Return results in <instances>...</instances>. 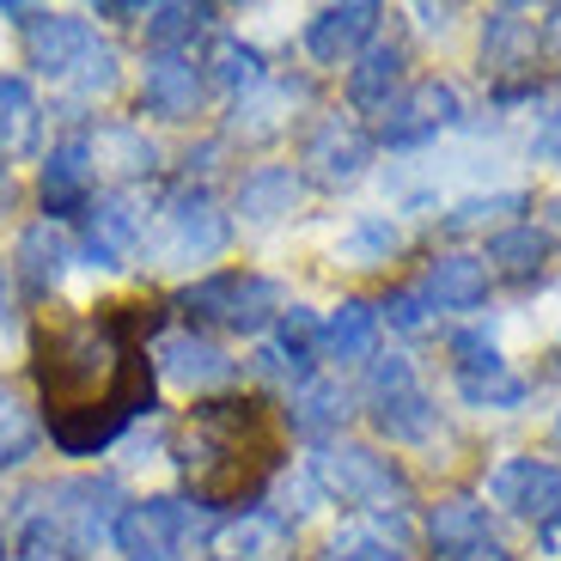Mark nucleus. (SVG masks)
I'll return each instance as SVG.
<instances>
[{
  "label": "nucleus",
  "instance_id": "nucleus-1",
  "mask_svg": "<svg viewBox=\"0 0 561 561\" xmlns=\"http://www.w3.org/2000/svg\"><path fill=\"white\" fill-rule=\"evenodd\" d=\"M37 391L61 451H99L123 434L135 409L153 403V373L135 348V311L43 318L31 336Z\"/></svg>",
  "mask_w": 561,
  "mask_h": 561
},
{
  "label": "nucleus",
  "instance_id": "nucleus-2",
  "mask_svg": "<svg viewBox=\"0 0 561 561\" xmlns=\"http://www.w3.org/2000/svg\"><path fill=\"white\" fill-rule=\"evenodd\" d=\"M183 477L196 489V501L208 506H239L275 470V427H268L263 403L251 397H220V403L190 409L178 434Z\"/></svg>",
  "mask_w": 561,
  "mask_h": 561
},
{
  "label": "nucleus",
  "instance_id": "nucleus-3",
  "mask_svg": "<svg viewBox=\"0 0 561 561\" xmlns=\"http://www.w3.org/2000/svg\"><path fill=\"white\" fill-rule=\"evenodd\" d=\"M318 482L336 494V501L366 506V513H403L409 506L403 470H397L391 458H379V451H366V446H323L318 451Z\"/></svg>",
  "mask_w": 561,
  "mask_h": 561
},
{
  "label": "nucleus",
  "instance_id": "nucleus-4",
  "mask_svg": "<svg viewBox=\"0 0 561 561\" xmlns=\"http://www.w3.org/2000/svg\"><path fill=\"white\" fill-rule=\"evenodd\" d=\"M183 311L202 318V323H220V330L251 336V330H263V323L280 311V287L263 280V275H244V268H226V275L196 280V287L183 294Z\"/></svg>",
  "mask_w": 561,
  "mask_h": 561
},
{
  "label": "nucleus",
  "instance_id": "nucleus-5",
  "mask_svg": "<svg viewBox=\"0 0 561 561\" xmlns=\"http://www.w3.org/2000/svg\"><path fill=\"white\" fill-rule=\"evenodd\" d=\"M366 397H373V427L385 439H427L434 434V403L415 385L409 360H373V379H366Z\"/></svg>",
  "mask_w": 561,
  "mask_h": 561
},
{
  "label": "nucleus",
  "instance_id": "nucleus-6",
  "mask_svg": "<svg viewBox=\"0 0 561 561\" xmlns=\"http://www.w3.org/2000/svg\"><path fill=\"white\" fill-rule=\"evenodd\" d=\"M226 251V220L208 190H178L159 214V256L165 263H208Z\"/></svg>",
  "mask_w": 561,
  "mask_h": 561
},
{
  "label": "nucleus",
  "instance_id": "nucleus-7",
  "mask_svg": "<svg viewBox=\"0 0 561 561\" xmlns=\"http://www.w3.org/2000/svg\"><path fill=\"white\" fill-rule=\"evenodd\" d=\"M56 525L73 549H99L104 537H116V525H123V494H116V482H99V477L61 482L56 489Z\"/></svg>",
  "mask_w": 561,
  "mask_h": 561
},
{
  "label": "nucleus",
  "instance_id": "nucleus-8",
  "mask_svg": "<svg viewBox=\"0 0 561 561\" xmlns=\"http://www.w3.org/2000/svg\"><path fill=\"white\" fill-rule=\"evenodd\" d=\"M366 159H373V140H366V128L348 123V116H323V123L306 135V171H311V183H323V190L354 183Z\"/></svg>",
  "mask_w": 561,
  "mask_h": 561
},
{
  "label": "nucleus",
  "instance_id": "nucleus-9",
  "mask_svg": "<svg viewBox=\"0 0 561 561\" xmlns=\"http://www.w3.org/2000/svg\"><path fill=\"white\" fill-rule=\"evenodd\" d=\"M140 239H147V208H140V196H104L99 208L85 214V256L99 268H128Z\"/></svg>",
  "mask_w": 561,
  "mask_h": 561
},
{
  "label": "nucleus",
  "instance_id": "nucleus-10",
  "mask_svg": "<svg viewBox=\"0 0 561 561\" xmlns=\"http://www.w3.org/2000/svg\"><path fill=\"white\" fill-rule=\"evenodd\" d=\"M183 537H190V513L178 501L128 506L123 525H116V543H123L128 561H178Z\"/></svg>",
  "mask_w": 561,
  "mask_h": 561
},
{
  "label": "nucleus",
  "instance_id": "nucleus-11",
  "mask_svg": "<svg viewBox=\"0 0 561 561\" xmlns=\"http://www.w3.org/2000/svg\"><path fill=\"white\" fill-rule=\"evenodd\" d=\"M489 494L525 519H561V470L556 463H537V458H506L501 470L489 477Z\"/></svg>",
  "mask_w": 561,
  "mask_h": 561
},
{
  "label": "nucleus",
  "instance_id": "nucleus-12",
  "mask_svg": "<svg viewBox=\"0 0 561 561\" xmlns=\"http://www.w3.org/2000/svg\"><path fill=\"white\" fill-rule=\"evenodd\" d=\"M446 123H458V92L446 80H421L385 111V140L391 147H415V140L439 135Z\"/></svg>",
  "mask_w": 561,
  "mask_h": 561
},
{
  "label": "nucleus",
  "instance_id": "nucleus-13",
  "mask_svg": "<svg viewBox=\"0 0 561 561\" xmlns=\"http://www.w3.org/2000/svg\"><path fill=\"white\" fill-rule=\"evenodd\" d=\"M379 7L373 0H348V7H323L318 19L306 25V49L318 61H348V56H360L366 49V37L379 31Z\"/></svg>",
  "mask_w": 561,
  "mask_h": 561
},
{
  "label": "nucleus",
  "instance_id": "nucleus-14",
  "mask_svg": "<svg viewBox=\"0 0 561 561\" xmlns=\"http://www.w3.org/2000/svg\"><path fill=\"white\" fill-rule=\"evenodd\" d=\"M214 556L220 561H287L294 556V531L275 513H239L214 531Z\"/></svg>",
  "mask_w": 561,
  "mask_h": 561
},
{
  "label": "nucleus",
  "instance_id": "nucleus-15",
  "mask_svg": "<svg viewBox=\"0 0 561 561\" xmlns=\"http://www.w3.org/2000/svg\"><path fill=\"white\" fill-rule=\"evenodd\" d=\"M196 99H202V73L196 61H183L178 49L171 56H153L147 61V80H140V104L165 123H183V116H196Z\"/></svg>",
  "mask_w": 561,
  "mask_h": 561
},
{
  "label": "nucleus",
  "instance_id": "nucleus-16",
  "mask_svg": "<svg viewBox=\"0 0 561 561\" xmlns=\"http://www.w3.org/2000/svg\"><path fill=\"white\" fill-rule=\"evenodd\" d=\"M159 366H165V379H178L183 391H214V385L232 379V360L208 336H196V330H178V336L159 342Z\"/></svg>",
  "mask_w": 561,
  "mask_h": 561
},
{
  "label": "nucleus",
  "instance_id": "nucleus-17",
  "mask_svg": "<svg viewBox=\"0 0 561 561\" xmlns=\"http://www.w3.org/2000/svg\"><path fill=\"white\" fill-rule=\"evenodd\" d=\"M348 99H354V111H391L403 99V49L397 43L360 49V68L348 73Z\"/></svg>",
  "mask_w": 561,
  "mask_h": 561
},
{
  "label": "nucleus",
  "instance_id": "nucleus-18",
  "mask_svg": "<svg viewBox=\"0 0 561 561\" xmlns=\"http://www.w3.org/2000/svg\"><path fill=\"white\" fill-rule=\"evenodd\" d=\"M92 196V147L85 140H61L49 165H43V208L49 214H73Z\"/></svg>",
  "mask_w": 561,
  "mask_h": 561
},
{
  "label": "nucleus",
  "instance_id": "nucleus-19",
  "mask_svg": "<svg viewBox=\"0 0 561 561\" xmlns=\"http://www.w3.org/2000/svg\"><path fill=\"white\" fill-rule=\"evenodd\" d=\"M19 275H25L31 299H49V287L68 275V232L56 220L25 226V239H19Z\"/></svg>",
  "mask_w": 561,
  "mask_h": 561
},
{
  "label": "nucleus",
  "instance_id": "nucleus-20",
  "mask_svg": "<svg viewBox=\"0 0 561 561\" xmlns=\"http://www.w3.org/2000/svg\"><path fill=\"white\" fill-rule=\"evenodd\" d=\"M85 49H92V31H85L80 19L31 13V61H37L43 73H73Z\"/></svg>",
  "mask_w": 561,
  "mask_h": 561
},
{
  "label": "nucleus",
  "instance_id": "nucleus-21",
  "mask_svg": "<svg viewBox=\"0 0 561 561\" xmlns=\"http://www.w3.org/2000/svg\"><path fill=\"white\" fill-rule=\"evenodd\" d=\"M537 49V31L531 19L519 13V7H501V13H489V31H482V68L489 73H513L525 68Z\"/></svg>",
  "mask_w": 561,
  "mask_h": 561
},
{
  "label": "nucleus",
  "instance_id": "nucleus-22",
  "mask_svg": "<svg viewBox=\"0 0 561 561\" xmlns=\"http://www.w3.org/2000/svg\"><path fill=\"white\" fill-rule=\"evenodd\" d=\"M427 299L446 311H470L489 299V268L477 263V256H439L434 268H427Z\"/></svg>",
  "mask_w": 561,
  "mask_h": 561
},
{
  "label": "nucleus",
  "instance_id": "nucleus-23",
  "mask_svg": "<svg viewBox=\"0 0 561 561\" xmlns=\"http://www.w3.org/2000/svg\"><path fill=\"white\" fill-rule=\"evenodd\" d=\"M294 208H299V178L287 165H263V171H251V178H244L239 214L251 226H268V220H280V214H294Z\"/></svg>",
  "mask_w": 561,
  "mask_h": 561
},
{
  "label": "nucleus",
  "instance_id": "nucleus-24",
  "mask_svg": "<svg viewBox=\"0 0 561 561\" xmlns=\"http://www.w3.org/2000/svg\"><path fill=\"white\" fill-rule=\"evenodd\" d=\"M37 92H31L19 73H0V159H19L31 153L37 140Z\"/></svg>",
  "mask_w": 561,
  "mask_h": 561
},
{
  "label": "nucleus",
  "instance_id": "nucleus-25",
  "mask_svg": "<svg viewBox=\"0 0 561 561\" xmlns=\"http://www.w3.org/2000/svg\"><path fill=\"white\" fill-rule=\"evenodd\" d=\"M287 415H294L299 434L323 439L330 427H342V421H348V391H342L336 379H306L294 391V409H287Z\"/></svg>",
  "mask_w": 561,
  "mask_h": 561
},
{
  "label": "nucleus",
  "instance_id": "nucleus-26",
  "mask_svg": "<svg viewBox=\"0 0 561 561\" xmlns=\"http://www.w3.org/2000/svg\"><path fill=\"white\" fill-rule=\"evenodd\" d=\"M373 336H379V311L348 299L336 318L323 323V354H330V360H366V354H373Z\"/></svg>",
  "mask_w": 561,
  "mask_h": 561
},
{
  "label": "nucleus",
  "instance_id": "nucleus-27",
  "mask_svg": "<svg viewBox=\"0 0 561 561\" xmlns=\"http://www.w3.org/2000/svg\"><path fill=\"white\" fill-rule=\"evenodd\" d=\"M543 256H549V239L537 232V226H506V232H494V244H489V263L501 268V275H513V280H531L537 268H543Z\"/></svg>",
  "mask_w": 561,
  "mask_h": 561
},
{
  "label": "nucleus",
  "instance_id": "nucleus-28",
  "mask_svg": "<svg viewBox=\"0 0 561 561\" xmlns=\"http://www.w3.org/2000/svg\"><path fill=\"white\" fill-rule=\"evenodd\" d=\"M458 391H463V403H477V409H519L525 403V379L506 373L501 360L477 366V373H458Z\"/></svg>",
  "mask_w": 561,
  "mask_h": 561
},
{
  "label": "nucleus",
  "instance_id": "nucleus-29",
  "mask_svg": "<svg viewBox=\"0 0 561 561\" xmlns=\"http://www.w3.org/2000/svg\"><path fill=\"white\" fill-rule=\"evenodd\" d=\"M427 537H434V556H446V549H458V543L489 537V513H482L477 501H446V506H434Z\"/></svg>",
  "mask_w": 561,
  "mask_h": 561
},
{
  "label": "nucleus",
  "instance_id": "nucleus-30",
  "mask_svg": "<svg viewBox=\"0 0 561 561\" xmlns=\"http://www.w3.org/2000/svg\"><path fill=\"white\" fill-rule=\"evenodd\" d=\"M208 73L220 85H263V56H256L251 43H239V37H220L208 49Z\"/></svg>",
  "mask_w": 561,
  "mask_h": 561
},
{
  "label": "nucleus",
  "instance_id": "nucleus-31",
  "mask_svg": "<svg viewBox=\"0 0 561 561\" xmlns=\"http://www.w3.org/2000/svg\"><path fill=\"white\" fill-rule=\"evenodd\" d=\"M214 19V7H153V13H147V37L159 43V56H171V43H183V37H196L202 25H208Z\"/></svg>",
  "mask_w": 561,
  "mask_h": 561
},
{
  "label": "nucleus",
  "instance_id": "nucleus-32",
  "mask_svg": "<svg viewBox=\"0 0 561 561\" xmlns=\"http://www.w3.org/2000/svg\"><path fill=\"white\" fill-rule=\"evenodd\" d=\"M506 214H525V196L519 190H501V196H470L446 214V232H477L489 220H506Z\"/></svg>",
  "mask_w": 561,
  "mask_h": 561
},
{
  "label": "nucleus",
  "instance_id": "nucleus-33",
  "mask_svg": "<svg viewBox=\"0 0 561 561\" xmlns=\"http://www.w3.org/2000/svg\"><path fill=\"white\" fill-rule=\"evenodd\" d=\"M311 342H323V323L311 318L306 306H294V311H280V360L294 366L299 379H306V354H311Z\"/></svg>",
  "mask_w": 561,
  "mask_h": 561
},
{
  "label": "nucleus",
  "instance_id": "nucleus-34",
  "mask_svg": "<svg viewBox=\"0 0 561 561\" xmlns=\"http://www.w3.org/2000/svg\"><path fill=\"white\" fill-rule=\"evenodd\" d=\"M391 251H397L391 220H360L348 239H342V256H348V263H391Z\"/></svg>",
  "mask_w": 561,
  "mask_h": 561
},
{
  "label": "nucleus",
  "instance_id": "nucleus-35",
  "mask_svg": "<svg viewBox=\"0 0 561 561\" xmlns=\"http://www.w3.org/2000/svg\"><path fill=\"white\" fill-rule=\"evenodd\" d=\"M31 439H37V421L19 409L13 391H0V463H19L31 451Z\"/></svg>",
  "mask_w": 561,
  "mask_h": 561
},
{
  "label": "nucleus",
  "instance_id": "nucleus-36",
  "mask_svg": "<svg viewBox=\"0 0 561 561\" xmlns=\"http://www.w3.org/2000/svg\"><path fill=\"white\" fill-rule=\"evenodd\" d=\"M294 99H299L294 85H275L268 99L239 104V135H268V128H275V116H280V104H294Z\"/></svg>",
  "mask_w": 561,
  "mask_h": 561
},
{
  "label": "nucleus",
  "instance_id": "nucleus-37",
  "mask_svg": "<svg viewBox=\"0 0 561 561\" xmlns=\"http://www.w3.org/2000/svg\"><path fill=\"white\" fill-rule=\"evenodd\" d=\"M73 80H80V92H111L116 85V49L111 43H92L80 56V68H73Z\"/></svg>",
  "mask_w": 561,
  "mask_h": 561
},
{
  "label": "nucleus",
  "instance_id": "nucleus-38",
  "mask_svg": "<svg viewBox=\"0 0 561 561\" xmlns=\"http://www.w3.org/2000/svg\"><path fill=\"white\" fill-rule=\"evenodd\" d=\"M61 525L56 519H31V531H25V561H61Z\"/></svg>",
  "mask_w": 561,
  "mask_h": 561
},
{
  "label": "nucleus",
  "instance_id": "nucleus-39",
  "mask_svg": "<svg viewBox=\"0 0 561 561\" xmlns=\"http://www.w3.org/2000/svg\"><path fill=\"white\" fill-rule=\"evenodd\" d=\"M451 354H458V373H477V366H494L501 354H494V342L482 336V330H463V336H451Z\"/></svg>",
  "mask_w": 561,
  "mask_h": 561
},
{
  "label": "nucleus",
  "instance_id": "nucleus-40",
  "mask_svg": "<svg viewBox=\"0 0 561 561\" xmlns=\"http://www.w3.org/2000/svg\"><path fill=\"white\" fill-rule=\"evenodd\" d=\"M385 318H391L397 330H409V336H421V330H427V299H421V294H391Z\"/></svg>",
  "mask_w": 561,
  "mask_h": 561
},
{
  "label": "nucleus",
  "instance_id": "nucleus-41",
  "mask_svg": "<svg viewBox=\"0 0 561 561\" xmlns=\"http://www.w3.org/2000/svg\"><path fill=\"white\" fill-rule=\"evenodd\" d=\"M434 561H513V556H506V543H501V537H477V543H458V549H446V556H434Z\"/></svg>",
  "mask_w": 561,
  "mask_h": 561
},
{
  "label": "nucleus",
  "instance_id": "nucleus-42",
  "mask_svg": "<svg viewBox=\"0 0 561 561\" xmlns=\"http://www.w3.org/2000/svg\"><path fill=\"white\" fill-rule=\"evenodd\" d=\"M537 159L561 165V116H549V123H543V135H537Z\"/></svg>",
  "mask_w": 561,
  "mask_h": 561
},
{
  "label": "nucleus",
  "instance_id": "nucleus-43",
  "mask_svg": "<svg viewBox=\"0 0 561 561\" xmlns=\"http://www.w3.org/2000/svg\"><path fill=\"white\" fill-rule=\"evenodd\" d=\"M537 537H543V549H549V556H561V519H549Z\"/></svg>",
  "mask_w": 561,
  "mask_h": 561
},
{
  "label": "nucleus",
  "instance_id": "nucleus-44",
  "mask_svg": "<svg viewBox=\"0 0 561 561\" xmlns=\"http://www.w3.org/2000/svg\"><path fill=\"white\" fill-rule=\"evenodd\" d=\"M549 43H556V49H561V7H556V13H549Z\"/></svg>",
  "mask_w": 561,
  "mask_h": 561
},
{
  "label": "nucleus",
  "instance_id": "nucleus-45",
  "mask_svg": "<svg viewBox=\"0 0 561 561\" xmlns=\"http://www.w3.org/2000/svg\"><path fill=\"white\" fill-rule=\"evenodd\" d=\"M549 226H556V232H561V196L549 202Z\"/></svg>",
  "mask_w": 561,
  "mask_h": 561
},
{
  "label": "nucleus",
  "instance_id": "nucleus-46",
  "mask_svg": "<svg viewBox=\"0 0 561 561\" xmlns=\"http://www.w3.org/2000/svg\"><path fill=\"white\" fill-rule=\"evenodd\" d=\"M0 318H7V268H0Z\"/></svg>",
  "mask_w": 561,
  "mask_h": 561
},
{
  "label": "nucleus",
  "instance_id": "nucleus-47",
  "mask_svg": "<svg viewBox=\"0 0 561 561\" xmlns=\"http://www.w3.org/2000/svg\"><path fill=\"white\" fill-rule=\"evenodd\" d=\"M354 561H403V556H354Z\"/></svg>",
  "mask_w": 561,
  "mask_h": 561
},
{
  "label": "nucleus",
  "instance_id": "nucleus-48",
  "mask_svg": "<svg viewBox=\"0 0 561 561\" xmlns=\"http://www.w3.org/2000/svg\"><path fill=\"white\" fill-rule=\"evenodd\" d=\"M0 202H7V171H0Z\"/></svg>",
  "mask_w": 561,
  "mask_h": 561
}]
</instances>
